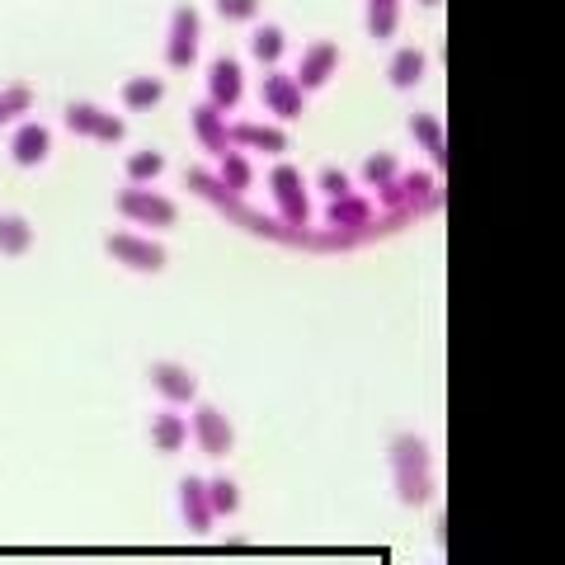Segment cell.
I'll return each mask as SVG.
<instances>
[{
    "instance_id": "ac0fdd59",
    "label": "cell",
    "mask_w": 565,
    "mask_h": 565,
    "mask_svg": "<svg viewBox=\"0 0 565 565\" xmlns=\"http://www.w3.org/2000/svg\"><path fill=\"white\" fill-rule=\"evenodd\" d=\"M424 71H429V57H424L419 47H396V57L386 62V81H392L396 90H415L424 81Z\"/></svg>"
},
{
    "instance_id": "ba28073f",
    "label": "cell",
    "mask_w": 565,
    "mask_h": 565,
    "mask_svg": "<svg viewBox=\"0 0 565 565\" xmlns=\"http://www.w3.org/2000/svg\"><path fill=\"white\" fill-rule=\"evenodd\" d=\"M241 99H245V71H241V62L236 57H217L207 66V99L203 104H212L217 114H226V109H236Z\"/></svg>"
},
{
    "instance_id": "d6986e66",
    "label": "cell",
    "mask_w": 565,
    "mask_h": 565,
    "mask_svg": "<svg viewBox=\"0 0 565 565\" xmlns=\"http://www.w3.org/2000/svg\"><path fill=\"white\" fill-rule=\"evenodd\" d=\"M122 104H128L132 114H151L156 104H161V95H166V81L161 76H132V81H122Z\"/></svg>"
},
{
    "instance_id": "603a6c76",
    "label": "cell",
    "mask_w": 565,
    "mask_h": 565,
    "mask_svg": "<svg viewBox=\"0 0 565 565\" xmlns=\"http://www.w3.org/2000/svg\"><path fill=\"white\" fill-rule=\"evenodd\" d=\"M282 52H288V33H282L278 24H259V29H255V39H250V57L274 71Z\"/></svg>"
},
{
    "instance_id": "e0dca14e",
    "label": "cell",
    "mask_w": 565,
    "mask_h": 565,
    "mask_svg": "<svg viewBox=\"0 0 565 565\" xmlns=\"http://www.w3.org/2000/svg\"><path fill=\"white\" fill-rule=\"evenodd\" d=\"M411 132H415L419 147L434 156V170H448V132H444V118L415 114V118H411Z\"/></svg>"
},
{
    "instance_id": "7c38bea8",
    "label": "cell",
    "mask_w": 565,
    "mask_h": 565,
    "mask_svg": "<svg viewBox=\"0 0 565 565\" xmlns=\"http://www.w3.org/2000/svg\"><path fill=\"white\" fill-rule=\"evenodd\" d=\"M232 132V151H259V156H282L288 151V132L282 128H269V122H236V128H226Z\"/></svg>"
},
{
    "instance_id": "5bb4252c",
    "label": "cell",
    "mask_w": 565,
    "mask_h": 565,
    "mask_svg": "<svg viewBox=\"0 0 565 565\" xmlns=\"http://www.w3.org/2000/svg\"><path fill=\"white\" fill-rule=\"evenodd\" d=\"M189 122H193V141H199L207 156H226V151H232V132H226V118L212 109V104H199V109L189 114Z\"/></svg>"
},
{
    "instance_id": "83f0119b",
    "label": "cell",
    "mask_w": 565,
    "mask_h": 565,
    "mask_svg": "<svg viewBox=\"0 0 565 565\" xmlns=\"http://www.w3.org/2000/svg\"><path fill=\"white\" fill-rule=\"evenodd\" d=\"M29 104H33L29 85H10V90H0V128H6V122H14V118H24Z\"/></svg>"
},
{
    "instance_id": "ffe728a7",
    "label": "cell",
    "mask_w": 565,
    "mask_h": 565,
    "mask_svg": "<svg viewBox=\"0 0 565 565\" xmlns=\"http://www.w3.org/2000/svg\"><path fill=\"white\" fill-rule=\"evenodd\" d=\"M29 250H33V226L20 217V212H6V217H0V255L20 259Z\"/></svg>"
},
{
    "instance_id": "277c9868",
    "label": "cell",
    "mask_w": 565,
    "mask_h": 565,
    "mask_svg": "<svg viewBox=\"0 0 565 565\" xmlns=\"http://www.w3.org/2000/svg\"><path fill=\"white\" fill-rule=\"evenodd\" d=\"M199 43H203V20L193 6H174L170 10V29H166V62L174 71H189L193 57H199Z\"/></svg>"
},
{
    "instance_id": "30bf717a",
    "label": "cell",
    "mask_w": 565,
    "mask_h": 565,
    "mask_svg": "<svg viewBox=\"0 0 565 565\" xmlns=\"http://www.w3.org/2000/svg\"><path fill=\"white\" fill-rule=\"evenodd\" d=\"M373 217H377V203L363 199L359 189H349V193H340V199H330V207H326V226H330V232H359V226H367Z\"/></svg>"
},
{
    "instance_id": "1f68e13d",
    "label": "cell",
    "mask_w": 565,
    "mask_h": 565,
    "mask_svg": "<svg viewBox=\"0 0 565 565\" xmlns=\"http://www.w3.org/2000/svg\"><path fill=\"white\" fill-rule=\"evenodd\" d=\"M419 6H438V0H419Z\"/></svg>"
},
{
    "instance_id": "cb8c5ba5",
    "label": "cell",
    "mask_w": 565,
    "mask_h": 565,
    "mask_svg": "<svg viewBox=\"0 0 565 565\" xmlns=\"http://www.w3.org/2000/svg\"><path fill=\"white\" fill-rule=\"evenodd\" d=\"M396 24H401V0H367V33L377 43L396 39Z\"/></svg>"
},
{
    "instance_id": "52a82bcc",
    "label": "cell",
    "mask_w": 565,
    "mask_h": 565,
    "mask_svg": "<svg viewBox=\"0 0 565 565\" xmlns=\"http://www.w3.org/2000/svg\"><path fill=\"white\" fill-rule=\"evenodd\" d=\"M189 434H193V444L203 448V457H226L236 444V429H232V419H226L217 405H199L189 419Z\"/></svg>"
},
{
    "instance_id": "f546056e",
    "label": "cell",
    "mask_w": 565,
    "mask_h": 565,
    "mask_svg": "<svg viewBox=\"0 0 565 565\" xmlns=\"http://www.w3.org/2000/svg\"><path fill=\"white\" fill-rule=\"evenodd\" d=\"M316 184H321V199H340V193L353 189V184H349V174H344V170H334V166H326L321 174H316Z\"/></svg>"
},
{
    "instance_id": "7a4b0ae2",
    "label": "cell",
    "mask_w": 565,
    "mask_h": 565,
    "mask_svg": "<svg viewBox=\"0 0 565 565\" xmlns=\"http://www.w3.org/2000/svg\"><path fill=\"white\" fill-rule=\"evenodd\" d=\"M114 207L128 217L132 226H174L180 222V207H174L166 193H156V189H137V184H128V189H118V199H114Z\"/></svg>"
},
{
    "instance_id": "44dd1931",
    "label": "cell",
    "mask_w": 565,
    "mask_h": 565,
    "mask_svg": "<svg viewBox=\"0 0 565 565\" xmlns=\"http://www.w3.org/2000/svg\"><path fill=\"white\" fill-rule=\"evenodd\" d=\"M222 161V170H217V184L222 189H232V193H250V184H255V170H250V156L245 151H226V156H217Z\"/></svg>"
},
{
    "instance_id": "9a60e30c",
    "label": "cell",
    "mask_w": 565,
    "mask_h": 565,
    "mask_svg": "<svg viewBox=\"0 0 565 565\" xmlns=\"http://www.w3.org/2000/svg\"><path fill=\"white\" fill-rule=\"evenodd\" d=\"M180 509H184V527L193 537H207L212 533V509H207V486L199 481V476H184L180 481Z\"/></svg>"
},
{
    "instance_id": "8fae6325",
    "label": "cell",
    "mask_w": 565,
    "mask_h": 565,
    "mask_svg": "<svg viewBox=\"0 0 565 565\" xmlns=\"http://www.w3.org/2000/svg\"><path fill=\"white\" fill-rule=\"evenodd\" d=\"M151 386H156V392H161L170 405H189V401H199V377H193L184 363H170V359L151 363Z\"/></svg>"
},
{
    "instance_id": "f1b7e54d",
    "label": "cell",
    "mask_w": 565,
    "mask_h": 565,
    "mask_svg": "<svg viewBox=\"0 0 565 565\" xmlns=\"http://www.w3.org/2000/svg\"><path fill=\"white\" fill-rule=\"evenodd\" d=\"M217 6L222 20H232V24H245V20H255L259 14V0H212Z\"/></svg>"
},
{
    "instance_id": "4dcf8cb0",
    "label": "cell",
    "mask_w": 565,
    "mask_h": 565,
    "mask_svg": "<svg viewBox=\"0 0 565 565\" xmlns=\"http://www.w3.org/2000/svg\"><path fill=\"white\" fill-rule=\"evenodd\" d=\"M434 537H438V542H448V514H444V509L434 514Z\"/></svg>"
},
{
    "instance_id": "484cf974",
    "label": "cell",
    "mask_w": 565,
    "mask_h": 565,
    "mask_svg": "<svg viewBox=\"0 0 565 565\" xmlns=\"http://www.w3.org/2000/svg\"><path fill=\"white\" fill-rule=\"evenodd\" d=\"M122 170H128V184L147 189L151 180H161V174H166V156H161V151H132Z\"/></svg>"
},
{
    "instance_id": "4316f807",
    "label": "cell",
    "mask_w": 565,
    "mask_h": 565,
    "mask_svg": "<svg viewBox=\"0 0 565 565\" xmlns=\"http://www.w3.org/2000/svg\"><path fill=\"white\" fill-rule=\"evenodd\" d=\"M401 170H405V166H401V156H396V151H373V156L363 161V170H359V174H363V184L382 189V184H392Z\"/></svg>"
},
{
    "instance_id": "7402d4cb",
    "label": "cell",
    "mask_w": 565,
    "mask_h": 565,
    "mask_svg": "<svg viewBox=\"0 0 565 565\" xmlns=\"http://www.w3.org/2000/svg\"><path fill=\"white\" fill-rule=\"evenodd\" d=\"M151 444L161 452H180L189 444V419H180L174 411H161L151 419Z\"/></svg>"
},
{
    "instance_id": "4fadbf2b",
    "label": "cell",
    "mask_w": 565,
    "mask_h": 565,
    "mask_svg": "<svg viewBox=\"0 0 565 565\" xmlns=\"http://www.w3.org/2000/svg\"><path fill=\"white\" fill-rule=\"evenodd\" d=\"M334 66H340V47H334L330 39L326 43H311L307 52H302V66H297V85L302 90H321V85L334 76Z\"/></svg>"
},
{
    "instance_id": "6da1fadb",
    "label": "cell",
    "mask_w": 565,
    "mask_h": 565,
    "mask_svg": "<svg viewBox=\"0 0 565 565\" xmlns=\"http://www.w3.org/2000/svg\"><path fill=\"white\" fill-rule=\"evenodd\" d=\"M392 481L405 504H429L434 500V457L419 434L392 438Z\"/></svg>"
},
{
    "instance_id": "d4e9b609",
    "label": "cell",
    "mask_w": 565,
    "mask_h": 565,
    "mask_svg": "<svg viewBox=\"0 0 565 565\" xmlns=\"http://www.w3.org/2000/svg\"><path fill=\"white\" fill-rule=\"evenodd\" d=\"M203 486H207V509H212V519H232L236 509H241L236 481H226V476H212V481H203Z\"/></svg>"
},
{
    "instance_id": "9c48e42d",
    "label": "cell",
    "mask_w": 565,
    "mask_h": 565,
    "mask_svg": "<svg viewBox=\"0 0 565 565\" xmlns=\"http://www.w3.org/2000/svg\"><path fill=\"white\" fill-rule=\"evenodd\" d=\"M259 95H264V104H269V114L282 118V122L302 118V109H307V90L288 76V71H269L264 85H259Z\"/></svg>"
},
{
    "instance_id": "3957f363",
    "label": "cell",
    "mask_w": 565,
    "mask_h": 565,
    "mask_svg": "<svg viewBox=\"0 0 565 565\" xmlns=\"http://www.w3.org/2000/svg\"><path fill=\"white\" fill-rule=\"evenodd\" d=\"M269 193H274L278 222H288V226H307L311 222V193H307V180H302V170L297 166L269 170Z\"/></svg>"
},
{
    "instance_id": "8992f818",
    "label": "cell",
    "mask_w": 565,
    "mask_h": 565,
    "mask_svg": "<svg viewBox=\"0 0 565 565\" xmlns=\"http://www.w3.org/2000/svg\"><path fill=\"white\" fill-rule=\"evenodd\" d=\"M66 128L76 137H95V141H104V147H114V141H122V132H128L118 114L99 109V104H85V99L66 104Z\"/></svg>"
},
{
    "instance_id": "5b68a950",
    "label": "cell",
    "mask_w": 565,
    "mask_h": 565,
    "mask_svg": "<svg viewBox=\"0 0 565 565\" xmlns=\"http://www.w3.org/2000/svg\"><path fill=\"white\" fill-rule=\"evenodd\" d=\"M109 255L118 264H128L132 274H161L166 269V245L151 241V236H137V232H114L109 241Z\"/></svg>"
},
{
    "instance_id": "2e32d148",
    "label": "cell",
    "mask_w": 565,
    "mask_h": 565,
    "mask_svg": "<svg viewBox=\"0 0 565 565\" xmlns=\"http://www.w3.org/2000/svg\"><path fill=\"white\" fill-rule=\"evenodd\" d=\"M52 151V132L43 128V122H20V132L10 137V161L14 166H43Z\"/></svg>"
}]
</instances>
